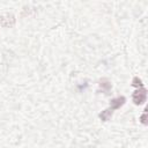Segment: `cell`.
<instances>
[{"label": "cell", "instance_id": "obj_1", "mask_svg": "<svg viewBox=\"0 0 148 148\" xmlns=\"http://www.w3.org/2000/svg\"><path fill=\"white\" fill-rule=\"evenodd\" d=\"M146 97H147V90L143 87L139 88L133 94V101H134L135 104H142L146 101Z\"/></svg>", "mask_w": 148, "mask_h": 148}, {"label": "cell", "instance_id": "obj_2", "mask_svg": "<svg viewBox=\"0 0 148 148\" xmlns=\"http://www.w3.org/2000/svg\"><path fill=\"white\" fill-rule=\"evenodd\" d=\"M0 24L3 27H10L14 24V16L10 14H6L0 17Z\"/></svg>", "mask_w": 148, "mask_h": 148}, {"label": "cell", "instance_id": "obj_3", "mask_svg": "<svg viewBox=\"0 0 148 148\" xmlns=\"http://www.w3.org/2000/svg\"><path fill=\"white\" fill-rule=\"evenodd\" d=\"M125 97H117V98H113L112 101H111V103H110V106H111V109H119L121 105H124V103H125Z\"/></svg>", "mask_w": 148, "mask_h": 148}, {"label": "cell", "instance_id": "obj_4", "mask_svg": "<svg viewBox=\"0 0 148 148\" xmlns=\"http://www.w3.org/2000/svg\"><path fill=\"white\" fill-rule=\"evenodd\" d=\"M111 116H112V109H106V110H104V111L99 114V118H101L102 120H104V121H108V120L111 118Z\"/></svg>", "mask_w": 148, "mask_h": 148}, {"label": "cell", "instance_id": "obj_5", "mask_svg": "<svg viewBox=\"0 0 148 148\" xmlns=\"http://www.w3.org/2000/svg\"><path fill=\"white\" fill-rule=\"evenodd\" d=\"M99 86L102 87V88H104L105 90H110V88H111V83L108 81V80H102L101 81V83H99Z\"/></svg>", "mask_w": 148, "mask_h": 148}, {"label": "cell", "instance_id": "obj_6", "mask_svg": "<svg viewBox=\"0 0 148 148\" xmlns=\"http://www.w3.org/2000/svg\"><path fill=\"white\" fill-rule=\"evenodd\" d=\"M133 84L134 86H136V87H142V83H141V80L140 79H138V77H134L133 79Z\"/></svg>", "mask_w": 148, "mask_h": 148}]
</instances>
